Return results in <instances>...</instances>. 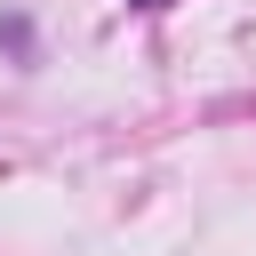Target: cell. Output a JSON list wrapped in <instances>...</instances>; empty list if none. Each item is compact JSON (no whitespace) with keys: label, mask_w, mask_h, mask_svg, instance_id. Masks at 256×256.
<instances>
[{"label":"cell","mask_w":256,"mask_h":256,"mask_svg":"<svg viewBox=\"0 0 256 256\" xmlns=\"http://www.w3.org/2000/svg\"><path fill=\"white\" fill-rule=\"evenodd\" d=\"M0 40H8L16 56H32V24H24V16H0Z\"/></svg>","instance_id":"6da1fadb"},{"label":"cell","mask_w":256,"mask_h":256,"mask_svg":"<svg viewBox=\"0 0 256 256\" xmlns=\"http://www.w3.org/2000/svg\"><path fill=\"white\" fill-rule=\"evenodd\" d=\"M136 8H168V0H136Z\"/></svg>","instance_id":"7a4b0ae2"}]
</instances>
